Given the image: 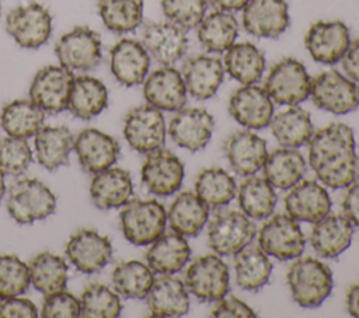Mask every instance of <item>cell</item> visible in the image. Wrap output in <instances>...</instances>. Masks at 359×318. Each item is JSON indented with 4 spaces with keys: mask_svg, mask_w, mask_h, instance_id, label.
I'll return each mask as SVG.
<instances>
[{
    "mask_svg": "<svg viewBox=\"0 0 359 318\" xmlns=\"http://www.w3.org/2000/svg\"><path fill=\"white\" fill-rule=\"evenodd\" d=\"M4 172L1 171V168H0V200L3 199V196H4V193H6V181H4Z\"/></svg>",
    "mask_w": 359,
    "mask_h": 318,
    "instance_id": "cell-56",
    "label": "cell"
},
{
    "mask_svg": "<svg viewBox=\"0 0 359 318\" xmlns=\"http://www.w3.org/2000/svg\"><path fill=\"white\" fill-rule=\"evenodd\" d=\"M56 210V196L39 179L22 178L8 191L7 212L18 224H32Z\"/></svg>",
    "mask_w": 359,
    "mask_h": 318,
    "instance_id": "cell-4",
    "label": "cell"
},
{
    "mask_svg": "<svg viewBox=\"0 0 359 318\" xmlns=\"http://www.w3.org/2000/svg\"><path fill=\"white\" fill-rule=\"evenodd\" d=\"M331 206L332 202L327 189L313 179L297 182L285 198L286 213L304 223L314 224L330 213Z\"/></svg>",
    "mask_w": 359,
    "mask_h": 318,
    "instance_id": "cell-25",
    "label": "cell"
},
{
    "mask_svg": "<svg viewBox=\"0 0 359 318\" xmlns=\"http://www.w3.org/2000/svg\"><path fill=\"white\" fill-rule=\"evenodd\" d=\"M0 13H1V0H0Z\"/></svg>",
    "mask_w": 359,
    "mask_h": 318,
    "instance_id": "cell-57",
    "label": "cell"
},
{
    "mask_svg": "<svg viewBox=\"0 0 359 318\" xmlns=\"http://www.w3.org/2000/svg\"><path fill=\"white\" fill-rule=\"evenodd\" d=\"M272 134L283 147H300L310 141L314 134L311 116L307 111L297 105L278 112L271 119Z\"/></svg>",
    "mask_w": 359,
    "mask_h": 318,
    "instance_id": "cell-36",
    "label": "cell"
},
{
    "mask_svg": "<svg viewBox=\"0 0 359 318\" xmlns=\"http://www.w3.org/2000/svg\"><path fill=\"white\" fill-rule=\"evenodd\" d=\"M243 28L257 38H278L290 22L285 0H250L243 8Z\"/></svg>",
    "mask_w": 359,
    "mask_h": 318,
    "instance_id": "cell-21",
    "label": "cell"
},
{
    "mask_svg": "<svg viewBox=\"0 0 359 318\" xmlns=\"http://www.w3.org/2000/svg\"><path fill=\"white\" fill-rule=\"evenodd\" d=\"M35 155L48 171H55L69 163L74 148V137L66 126H42L35 134Z\"/></svg>",
    "mask_w": 359,
    "mask_h": 318,
    "instance_id": "cell-32",
    "label": "cell"
},
{
    "mask_svg": "<svg viewBox=\"0 0 359 318\" xmlns=\"http://www.w3.org/2000/svg\"><path fill=\"white\" fill-rule=\"evenodd\" d=\"M43 118L45 112L31 99H14L3 106L0 125L7 136L28 139L43 126Z\"/></svg>",
    "mask_w": 359,
    "mask_h": 318,
    "instance_id": "cell-38",
    "label": "cell"
},
{
    "mask_svg": "<svg viewBox=\"0 0 359 318\" xmlns=\"http://www.w3.org/2000/svg\"><path fill=\"white\" fill-rule=\"evenodd\" d=\"M6 31L18 46L38 49L50 38L52 15L49 10L39 3H25L8 13Z\"/></svg>",
    "mask_w": 359,
    "mask_h": 318,
    "instance_id": "cell-9",
    "label": "cell"
},
{
    "mask_svg": "<svg viewBox=\"0 0 359 318\" xmlns=\"http://www.w3.org/2000/svg\"><path fill=\"white\" fill-rule=\"evenodd\" d=\"M264 178L278 189H290L302 181L306 172V161L293 147H282L266 155L262 165Z\"/></svg>",
    "mask_w": 359,
    "mask_h": 318,
    "instance_id": "cell-35",
    "label": "cell"
},
{
    "mask_svg": "<svg viewBox=\"0 0 359 318\" xmlns=\"http://www.w3.org/2000/svg\"><path fill=\"white\" fill-rule=\"evenodd\" d=\"M309 164L328 188L345 189L359 181V155L351 126L332 122L309 141Z\"/></svg>",
    "mask_w": 359,
    "mask_h": 318,
    "instance_id": "cell-1",
    "label": "cell"
},
{
    "mask_svg": "<svg viewBox=\"0 0 359 318\" xmlns=\"http://www.w3.org/2000/svg\"><path fill=\"white\" fill-rule=\"evenodd\" d=\"M229 112L241 126L259 130L271 123L273 101L265 88L257 84H243L230 95Z\"/></svg>",
    "mask_w": 359,
    "mask_h": 318,
    "instance_id": "cell-17",
    "label": "cell"
},
{
    "mask_svg": "<svg viewBox=\"0 0 359 318\" xmlns=\"http://www.w3.org/2000/svg\"><path fill=\"white\" fill-rule=\"evenodd\" d=\"M36 305L20 296L6 297L0 300V318H36Z\"/></svg>",
    "mask_w": 359,
    "mask_h": 318,
    "instance_id": "cell-50",
    "label": "cell"
},
{
    "mask_svg": "<svg viewBox=\"0 0 359 318\" xmlns=\"http://www.w3.org/2000/svg\"><path fill=\"white\" fill-rule=\"evenodd\" d=\"M215 127L213 116L205 108H181L168 125L172 141L192 153L205 148Z\"/></svg>",
    "mask_w": 359,
    "mask_h": 318,
    "instance_id": "cell-19",
    "label": "cell"
},
{
    "mask_svg": "<svg viewBox=\"0 0 359 318\" xmlns=\"http://www.w3.org/2000/svg\"><path fill=\"white\" fill-rule=\"evenodd\" d=\"M32 161V150L27 139L7 136L0 140V168L11 177L22 175Z\"/></svg>",
    "mask_w": 359,
    "mask_h": 318,
    "instance_id": "cell-48",
    "label": "cell"
},
{
    "mask_svg": "<svg viewBox=\"0 0 359 318\" xmlns=\"http://www.w3.org/2000/svg\"><path fill=\"white\" fill-rule=\"evenodd\" d=\"M349 43V28L339 20L317 21L304 35V46L311 59L328 66L341 62Z\"/></svg>",
    "mask_w": 359,
    "mask_h": 318,
    "instance_id": "cell-14",
    "label": "cell"
},
{
    "mask_svg": "<svg viewBox=\"0 0 359 318\" xmlns=\"http://www.w3.org/2000/svg\"><path fill=\"white\" fill-rule=\"evenodd\" d=\"M234 270L236 282L241 289L257 291L268 283L272 263L259 247L247 245L234 255Z\"/></svg>",
    "mask_w": 359,
    "mask_h": 318,
    "instance_id": "cell-39",
    "label": "cell"
},
{
    "mask_svg": "<svg viewBox=\"0 0 359 318\" xmlns=\"http://www.w3.org/2000/svg\"><path fill=\"white\" fill-rule=\"evenodd\" d=\"M223 151L236 174L254 175L266 160V141L250 130H237L223 144Z\"/></svg>",
    "mask_w": 359,
    "mask_h": 318,
    "instance_id": "cell-26",
    "label": "cell"
},
{
    "mask_svg": "<svg viewBox=\"0 0 359 318\" xmlns=\"http://www.w3.org/2000/svg\"><path fill=\"white\" fill-rule=\"evenodd\" d=\"M250 0H208V3L215 8L220 11H227V13H234L240 11L244 8V6Z\"/></svg>",
    "mask_w": 359,
    "mask_h": 318,
    "instance_id": "cell-54",
    "label": "cell"
},
{
    "mask_svg": "<svg viewBox=\"0 0 359 318\" xmlns=\"http://www.w3.org/2000/svg\"><path fill=\"white\" fill-rule=\"evenodd\" d=\"M80 305L84 318H116L122 311L118 293L101 283H93L83 291Z\"/></svg>",
    "mask_w": 359,
    "mask_h": 318,
    "instance_id": "cell-45",
    "label": "cell"
},
{
    "mask_svg": "<svg viewBox=\"0 0 359 318\" xmlns=\"http://www.w3.org/2000/svg\"><path fill=\"white\" fill-rule=\"evenodd\" d=\"M257 227L238 210H219L208 223V244L222 256L236 255L255 238Z\"/></svg>",
    "mask_w": 359,
    "mask_h": 318,
    "instance_id": "cell-5",
    "label": "cell"
},
{
    "mask_svg": "<svg viewBox=\"0 0 359 318\" xmlns=\"http://www.w3.org/2000/svg\"><path fill=\"white\" fill-rule=\"evenodd\" d=\"M346 310L349 315L359 318V282L352 284L346 293Z\"/></svg>",
    "mask_w": 359,
    "mask_h": 318,
    "instance_id": "cell-55",
    "label": "cell"
},
{
    "mask_svg": "<svg viewBox=\"0 0 359 318\" xmlns=\"http://www.w3.org/2000/svg\"><path fill=\"white\" fill-rule=\"evenodd\" d=\"M342 212L353 226L359 227V181L348 186L342 199Z\"/></svg>",
    "mask_w": 359,
    "mask_h": 318,
    "instance_id": "cell-52",
    "label": "cell"
},
{
    "mask_svg": "<svg viewBox=\"0 0 359 318\" xmlns=\"http://www.w3.org/2000/svg\"><path fill=\"white\" fill-rule=\"evenodd\" d=\"M258 247L279 261L299 258L306 247V237L293 217L279 213L271 217L258 233Z\"/></svg>",
    "mask_w": 359,
    "mask_h": 318,
    "instance_id": "cell-10",
    "label": "cell"
},
{
    "mask_svg": "<svg viewBox=\"0 0 359 318\" xmlns=\"http://www.w3.org/2000/svg\"><path fill=\"white\" fill-rule=\"evenodd\" d=\"M119 213L123 237L133 245H150L158 238L167 224V212L156 199L129 200Z\"/></svg>",
    "mask_w": 359,
    "mask_h": 318,
    "instance_id": "cell-3",
    "label": "cell"
},
{
    "mask_svg": "<svg viewBox=\"0 0 359 318\" xmlns=\"http://www.w3.org/2000/svg\"><path fill=\"white\" fill-rule=\"evenodd\" d=\"M198 28V41L209 53H224L237 39L238 21L233 13L215 10L203 17Z\"/></svg>",
    "mask_w": 359,
    "mask_h": 318,
    "instance_id": "cell-37",
    "label": "cell"
},
{
    "mask_svg": "<svg viewBox=\"0 0 359 318\" xmlns=\"http://www.w3.org/2000/svg\"><path fill=\"white\" fill-rule=\"evenodd\" d=\"M195 192L209 207L219 209L234 199L237 185L234 178L223 168L209 167L198 174Z\"/></svg>",
    "mask_w": 359,
    "mask_h": 318,
    "instance_id": "cell-43",
    "label": "cell"
},
{
    "mask_svg": "<svg viewBox=\"0 0 359 318\" xmlns=\"http://www.w3.org/2000/svg\"><path fill=\"white\" fill-rule=\"evenodd\" d=\"M108 105L105 84L93 76H74L67 109L79 119L90 120L100 115Z\"/></svg>",
    "mask_w": 359,
    "mask_h": 318,
    "instance_id": "cell-34",
    "label": "cell"
},
{
    "mask_svg": "<svg viewBox=\"0 0 359 318\" xmlns=\"http://www.w3.org/2000/svg\"><path fill=\"white\" fill-rule=\"evenodd\" d=\"M224 66L217 56L195 55L188 57L181 69L188 94L196 99L212 98L224 80Z\"/></svg>",
    "mask_w": 359,
    "mask_h": 318,
    "instance_id": "cell-24",
    "label": "cell"
},
{
    "mask_svg": "<svg viewBox=\"0 0 359 318\" xmlns=\"http://www.w3.org/2000/svg\"><path fill=\"white\" fill-rule=\"evenodd\" d=\"M109 69L122 85H139L149 74L150 55L140 41L123 38L109 52Z\"/></svg>",
    "mask_w": 359,
    "mask_h": 318,
    "instance_id": "cell-22",
    "label": "cell"
},
{
    "mask_svg": "<svg viewBox=\"0 0 359 318\" xmlns=\"http://www.w3.org/2000/svg\"><path fill=\"white\" fill-rule=\"evenodd\" d=\"M81 168L97 174L112 167L119 155V143L112 136L95 129H83L74 139V148Z\"/></svg>",
    "mask_w": 359,
    "mask_h": 318,
    "instance_id": "cell-23",
    "label": "cell"
},
{
    "mask_svg": "<svg viewBox=\"0 0 359 318\" xmlns=\"http://www.w3.org/2000/svg\"><path fill=\"white\" fill-rule=\"evenodd\" d=\"M143 95L154 108L177 112L185 105L188 91L180 70L172 66H161L144 78Z\"/></svg>",
    "mask_w": 359,
    "mask_h": 318,
    "instance_id": "cell-20",
    "label": "cell"
},
{
    "mask_svg": "<svg viewBox=\"0 0 359 318\" xmlns=\"http://www.w3.org/2000/svg\"><path fill=\"white\" fill-rule=\"evenodd\" d=\"M29 284L28 265L17 255H0V298L21 296Z\"/></svg>",
    "mask_w": 359,
    "mask_h": 318,
    "instance_id": "cell-46",
    "label": "cell"
},
{
    "mask_svg": "<svg viewBox=\"0 0 359 318\" xmlns=\"http://www.w3.org/2000/svg\"><path fill=\"white\" fill-rule=\"evenodd\" d=\"M345 74L359 83V38L351 41L344 57L341 59Z\"/></svg>",
    "mask_w": 359,
    "mask_h": 318,
    "instance_id": "cell-53",
    "label": "cell"
},
{
    "mask_svg": "<svg viewBox=\"0 0 359 318\" xmlns=\"http://www.w3.org/2000/svg\"><path fill=\"white\" fill-rule=\"evenodd\" d=\"M65 252L77 270L91 275L109 263L114 249L108 237L95 230L83 228L69 238Z\"/></svg>",
    "mask_w": 359,
    "mask_h": 318,
    "instance_id": "cell-16",
    "label": "cell"
},
{
    "mask_svg": "<svg viewBox=\"0 0 359 318\" xmlns=\"http://www.w3.org/2000/svg\"><path fill=\"white\" fill-rule=\"evenodd\" d=\"M140 42L161 66H172L185 56L188 49L185 29L170 21L144 24Z\"/></svg>",
    "mask_w": 359,
    "mask_h": 318,
    "instance_id": "cell-18",
    "label": "cell"
},
{
    "mask_svg": "<svg viewBox=\"0 0 359 318\" xmlns=\"http://www.w3.org/2000/svg\"><path fill=\"white\" fill-rule=\"evenodd\" d=\"M28 269L31 284L45 296L65 290L67 286L69 266L59 255L41 252L28 263Z\"/></svg>",
    "mask_w": 359,
    "mask_h": 318,
    "instance_id": "cell-40",
    "label": "cell"
},
{
    "mask_svg": "<svg viewBox=\"0 0 359 318\" xmlns=\"http://www.w3.org/2000/svg\"><path fill=\"white\" fill-rule=\"evenodd\" d=\"M209 219V206L196 195L185 191L177 195L170 205L167 221L172 231L184 237L198 235Z\"/></svg>",
    "mask_w": 359,
    "mask_h": 318,
    "instance_id": "cell-31",
    "label": "cell"
},
{
    "mask_svg": "<svg viewBox=\"0 0 359 318\" xmlns=\"http://www.w3.org/2000/svg\"><path fill=\"white\" fill-rule=\"evenodd\" d=\"M133 195L130 174L118 167H109L94 174L90 182V198L100 210L118 209L125 206Z\"/></svg>",
    "mask_w": 359,
    "mask_h": 318,
    "instance_id": "cell-27",
    "label": "cell"
},
{
    "mask_svg": "<svg viewBox=\"0 0 359 318\" xmlns=\"http://www.w3.org/2000/svg\"><path fill=\"white\" fill-rule=\"evenodd\" d=\"M264 88L276 104L297 105L310 97L311 77L302 62L285 57L271 67Z\"/></svg>",
    "mask_w": 359,
    "mask_h": 318,
    "instance_id": "cell-7",
    "label": "cell"
},
{
    "mask_svg": "<svg viewBox=\"0 0 359 318\" xmlns=\"http://www.w3.org/2000/svg\"><path fill=\"white\" fill-rule=\"evenodd\" d=\"M41 315L43 318H76L81 317L80 300L65 290L48 294L43 300Z\"/></svg>",
    "mask_w": 359,
    "mask_h": 318,
    "instance_id": "cell-49",
    "label": "cell"
},
{
    "mask_svg": "<svg viewBox=\"0 0 359 318\" xmlns=\"http://www.w3.org/2000/svg\"><path fill=\"white\" fill-rule=\"evenodd\" d=\"M161 10L167 21L182 29L196 28L208 11V0H161Z\"/></svg>",
    "mask_w": 359,
    "mask_h": 318,
    "instance_id": "cell-47",
    "label": "cell"
},
{
    "mask_svg": "<svg viewBox=\"0 0 359 318\" xmlns=\"http://www.w3.org/2000/svg\"><path fill=\"white\" fill-rule=\"evenodd\" d=\"M191 258V248L184 235L171 231L156 238L146 252L147 265L160 275L180 272Z\"/></svg>",
    "mask_w": 359,
    "mask_h": 318,
    "instance_id": "cell-30",
    "label": "cell"
},
{
    "mask_svg": "<svg viewBox=\"0 0 359 318\" xmlns=\"http://www.w3.org/2000/svg\"><path fill=\"white\" fill-rule=\"evenodd\" d=\"M55 53L60 66L72 71H87L102 60V42L94 29L81 25L60 36Z\"/></svg>",
    "mask_w": 359,
    "mask_h": 318,
    "instance_id": "cell-11",
    "label": "cell"
},
{
    "mask_svg": "<svg viewBox=\"0 0 359 318\" xmlns=\"http://www.w3.org/2000/svg\"><path fill=\"white\" fill-rule=\"evenodd\" d=\"M286 277L292 298L303 308L320 307L334 287L331 269L320 259L311 256L294 261Z\"/></svg>",
    "mask_w": 359,
    "mask_h": 318,
    "instance_id": "cell-2",
    "label": "cell"
},
{
    "mask_svg": "<svg viewBox=\"0 0 359 318\" xmlns=\"http://www.w3.org/2000/svg\"><path fill=\"white\" fill-rule=\"evenodd\" d=\"M153 317H181L189 311V296L184 282L171 275L154 279L146 296Z\"/></svg>",
    "mask_w": 359,
    "mask_h": 318,
    "instance_id": "cell-29",
    "label": "cell"
},
{
    "mask_svg": "<svg viewBox=\"0 0 359 318\" xmlns=\"http://www.w3.org/2000/svg\"><path fill=\"white\" fill-rule=\"evenodd\" d=\"M215 318H251L257 317V312L237 297H223L220 303L210 312Z\"/></svg>",
    "mask_w": 359,
    "mask_h": 318,
    "instance_id": "cell-51",
    "label": "cell"
},
{
    "mask_svg": "<svg viewBox=\"0 0 359 318\" xmlns=\"http://www.w3.org/2000/svg\"><path fill=\"white\" fill-rule=\"evenodd\" d=\"M224 71L241 84H257L265 71L264 53L251 42L233 43L223 57Z\"/></svg>",
    "mask_w": 359,
    "mask_h": 318,
    "instance_id": "cell-33",
    "label": "cell"
},
{
    "mask_svg": "<svg viewBox=\"0 0 359 318\" xmlns=\"http://www.w3.org/2000/svg\"><path fill=\"white\" fill-rule=\"evenodd\" d=\"M353 224L342 214H327L314 223L310 233L313 249L323 258L339 256L352 242Z\"/></svg>",
    "mask_w": 359,
    "mask_h": 318,
    "instance_id": "cell-28",
    "label": "cell"
},
{
    "mask_svg": "<svg viewBox=\"0 0 359 318\" xmlns=\"http://www.w3.org/2000/svg\"><path fill=\"white\" fill-rule=\"evenodd\" d=\"M154 272L140 261H126L115 266L112 272V286L115 291L132 300L146 298L153 283Z\"/></svg>",
    "mask_w": 359,
    "mask_h": 318,
    "instance_id": "cell-42",
    "label": "cell"
},
{
    "mask_svg": "<svg viewBox=\"0 0 359 318\" xmlns=\"http://www.w3.org/2000/svg\"><path fill=\"white\" fill-rule=\"evenodd\" d=\"M74 74L63 66L42 67L29 85V99L45 113H59L67 109Z\"/></svg>",
    "mask_w": 359,
    "mask_h": 318,
    "instance_id": "cell-13",
    "label": "cell"
},
{
    "mask_svg": "<svg viewBox=\"0 0 359 318\" xmlns=\"http://www.w3.org/2000/svg\"><path fill=\"white\" fill-rule=\"evenodd\" d=\"M276 202L278 195L265 178L250 175L238 188V206L250 219L264 220L269 217Z\"/></svg>",
    "mask_w": 359,
    "mask_h": 318,
    "instance_id": "cell-41",
    "label": "cell"
},
{
    "mask_svg": "<svg viewBox=\"0 0 359 318\" xmlns=\"http://www.w3.org/2000/svg\"><path fill=\"white\" fill-rule=\"evenodd\" d=\"M185 286L201 303H217L230 290L229 266L219 255L198 256L187 269Z\"/></svg>",
    "mask_w": 359,
    "mask_h": 318,
    "instance_id": "cell-6",
    "label": "cell"
},
{
    "mask_svg": "<svg viewBox=\"0 0 359 318\" xmlns=\"http://www.w3.org/2000/svg\"><path fill=\"white\" fill-rule=\"evenodd\" d=\"M140 175L144 188L150 193L170 196L181 188L185 168L174 153L160 147L147 153Z\"/></svg>",
    "mask_w": 359,
    "mask_h": 318,
    "instance_id": "cell-15",
    "label": "cell"
},
{
    "mask_svg": "<svg viewBox=\"0 0 359 318\" xmlns=\"http://www.w3.org/2000/svg\"><path fill=\"white\" fill-rule=\"evenodd\" d=\"M310 97L320 109L345 115L359 106V83L337 70H327L311 78Z\"/></svg>",
    "mask_w": 359,
    "mask_h": 318,
    "instance_id": "cell-8",
    "label": "cell"
},
{
    "mask_svg": "<svg viewBox=\"0 0 359 318\" xmlns=\"http://www.w3.org/2000/svg\"><path fill=\"white\" fill-rule=\"evenodd\" d=\"M98 14L109 31L132 32L143 22V0H100Z\"/></svg>",
    "mask_w": 359,
    "mask_h": 318,
    "instance_id": "cell-44",
    "label": "cell"
},
{
    "mask_svg": "<svg viewBox=\"0 0 359 318\" xmlns=\"http://www.w3.org/2000/svg\"><path fill=\"white\" fill-rule=\"evenodd\" d=\"M123 137L137 153L147 154L165 141V122L160 109L150 104L130 109L123 120Z\"/></svg>",
    "mask_w": 359,
    "mask_h": 318,
    "instance_id": "cell-12",
    "label": "cell"
}]
</instances>
